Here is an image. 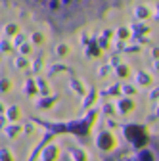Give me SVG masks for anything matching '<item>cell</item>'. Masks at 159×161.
I'll return each instance as SVG.
<instances>
[{"label": "cell", "mask_w": 159, "mask_h": 161, "mask_svg": "<svg viewBox=\"0 0 159 161\" xmlns=\"http://www.w3.org/2000/svg\"><path fill=\"white\" fill-rule=\"evenodd\" d=\"M130 0H0V6L14 8L58 35H69L96 23Z\"/></svg>", "instance_id": "1"}, {"label": "cell", "mask_w": 159, "mask_h": 161, "mask_svg": "<svg viewBox=\"0 0 159 161\" xmlns=\"http://www.w3.org/2000/svg\"><path fill=\"white\" fill-rule=\"evenodd\" d=\"M109 161H159V136H150L140 144L121 150Z\"/></svg>", "instance_id": "2"}]
</instances>
